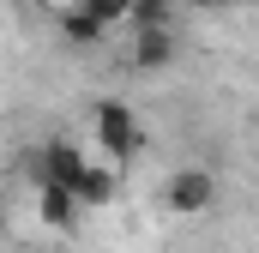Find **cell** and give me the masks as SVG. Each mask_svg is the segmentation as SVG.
<instances>
[{
  "instance_id": "cell-10",
  "label": "cell",
  "mask_w": 259,
  "mask_h": 253,
  "mask_svg": "<svg viewBox=\"0 0 259 253\" xmlns=\"http://www.w3.org/2000/svg\"><path fill=\"white\" fill-rule=\"evenodd\" d=\"M199 12H229V6H241V0H193Z\"/></svg>"
},
{
  "instance_id": "cell-4",
  "label": "cell",
  "mask_w": 259,
  "mask_h": 253,
  "mask_svg": "<svg viewBox=\"0 0 259 253\" xmlns=\"http://www.w3.org/2000/svg\"><path fill=\"white\" fill-rule=\"evenodd\" d=\"M72 199H78L84 211L115 205V199H121V169L103 163V157H84V169H78V181H72Z\"/></svg>"
},
{
  "instance_id": "cell-8",
  "label": "cell",
  "mask_w": 259,
  "mask_h": 253,
  "mask_svg": "<svg viewBox=\"0 0 259 253\" xmlns=\"http://www.w3.org/2000/svg\"><path fill=\"white\" fill-rule=\"evenodd\" d=\"M127 24H175V0H133Z\"/></svg>"
},
{
  "instance_id": "cell-9",
  "label": "cell",
  "mask_w": 259,
  "mask_h": 253,
  "mask_svg": "<svg viewBox=\"0 0 259 253\" xmlns=\"http://www.w3.org/2000/svg\"><path fill=\"white\" fill-rule=\"evenodd\" d=\"M84 6H91V12L115 30V24H127V6H133V0H84Z\"/></svg>"
},
{
  "instance_id": "cell-7",
  "label": "cell",
  "mask_w": 259,
  "mask_h": 253,
  "mask_svg": "<svg viewBox=\"0 0 259 253\" xmlns=\"http://www.w3.org/2000/svg\"><path fill=\"white\" fill-rule=\"evenodd\" d=\"M55 24H61V36L72 49H97V43L109 36V24H103L84 0H55Z\"/></svg>"
},
{
  "instance_id": "cell-1",
  "label": "cell",
  "mask_w": 259,
  "mask_h": 253,
  "mask_svg": "<svg viewBox=\"0 0 259 253\" xmlns=\"http://www.w3.org/2000/svg\"><path fill=\"white\" fill-rule=\"evenodd\" d=\"M91 139H97L103 163H115V169H127L133 157L145 151V126H139V115H133L121 97H103L91 109Z\"/></svg>"
},
{
  "instance_id": "cell-2",
  "label": "cell",
  "mask_w": 259,
  "mask_h": 253,
  "mask_svg": "<svg viewBox=\"0 0 259 253\" xmlns=\"http://www.w3.org/2000/svg\"><path fill=\"white\" fill-rule=\"evenodd\" d=\"M211 205H217V175H211V169L187 163V169L169 175V187H163V211H169V217H205Z\"/></svg>"
},
{
  "instance_id": "cell-6",
  "label": "cell",
  "mask_w": 259,
  "mask_h": 253,
  "mask_svg": "<svg viewBox=\"0 0 259 253\" xmlns=\"http://www.w3.org/2000/svg\"><path fill=\"white\" fill-rule=\"evenodd\" d=\"M78 169H84V151L66 139V133H55L42 151H36V181H55V187H72L78 181Z\"/></svg>"
},
{
  "instance_id": "cell-5",
  "label": "cell",
  "mask_w": 259,
  "mask_h": 253,
  "mask_svg": "<svg viewBox=\"0 0 259 253\" xmlns=\"http://www.w3.org/2000/svg\"><path fill=\"white\" fill-rule=\"evenodd\" d=\"M84 217V205L72 199V187H55V181H36V223L49 235H72Z\"/></svg>"
},
{
  "instance_id": "cell-3",
  "label": "cell",
  "mask_w": 259,
  "mask_h": 253,
  "mask_svg": "<svg viewBox=\"0 0 259 253\" xmlns=\"http://www.w3.org/2000/svg\"><path fill=\"white\" fill-rule=\"evenodd\" d=\"M175 55H181L175 24H127V66L133 72H163Z\"/></svg>"
}]
</instances>
